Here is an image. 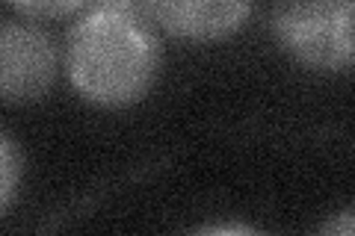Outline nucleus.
<instances>
[{"mask_svg": "<svg viewBox=\"0 0 355 236\" xmlns=\"http://www.w3.org/2000/svg\"><path fill=\"white\" fill-rule=\"evenodd\" d=\"M249 3H225V0H160V3H146L139 12L157 18L166 30L178 36L193 39H214L222 33H231L243 24L249 15Z\"/></svg>", "mask_w": 355, "mask_h": 236, "instance_id": "20e7f679", "label": "nucleus"}, {"mask_svg": "<svg viewBox=\"0 0 355 236\" xmlns=\"http://www.w3.org/2000/svg\"><path fill=\"white\" fill-rule=\"evenodd\" d=\"M355 233V221H352V210H343L338 219L326 221V228L317 236H352Z\"/></svg>", "mask_w": 355, "mask_h": 236, "instance_id": "0eeeda50", "label": "nucleus"}, {"mask_svg": "<svg viewBox=\"0 0 355 236\" xmlns=\"http://www.w3.org/2000/svg\"><path fill=\"white\" fill-rule=\"evenodd\" d=\"M198 236H258L252 230H243V228H214V230H205Z\"/></svg>", "mask_w": 355, "mask_h": 236, "instance_id": "6e6552de", "label": "nucleus"}, {"mask_svg": "<svg viewBox=\"0 0 355 236\" xmlns=\"http://www.w3.org/2000/svg\"><path fill=\"white\" fill-rule=\"evenodd\" d=\"M69 77L104 107L139 100L157 74V42L133 3H98L69 33Z\"/></svg>", "mask_w": 355, "mask_h": 236, "instance_id": "f257e3e1", "label": "nucleus"}, {"mask_svg": "<svg viewBox=\"0 0 355 236\" xmlns=\"http://www.w3.org/2000/svg\"><path fill=\"white\" fill-rule=\"evenodd\" d=\"M352 3H282L272 12L275 36L296 60L314 69H347L352 62Z\"/></svg>", "mask_w": 355, "mask_h": 236, "instance_id": "f03ea898", "label": "nucleus"}, {"mask_svg": "<svg viewBox=\"0 0 355 236\" xmlns=\"http://www.w3.org/2000/svg\"><path fill=\"white\" fill-rule=\"evenodd\" d=\"M57 71V48L33 21L0 18V98L36 100Z\"/></svg>", "mask_w": 355, "mask_h": 236, "instance_id": "7ed1b4c3", "label": "nucleus"}, {"mask_svg": "<svg viewBox=\"0 0 355 236\" xmlns=\"http://www.w3.org/2000/svg\"><path fill=\"white\" fill-rule=\"evenodd\" d=\"M18 12L24 15H65V12H74V9H80L77 0H62V3H15Z\"/></svg>", "mask_w": 355, "mask_h": 236, "instance_id": "423d86ee", "label": "nucleus"}, {"mask_svg": "<svg viewBox=\"0 0 355 236\" xmlns=\"http://www.w3.org/2000/svg\"><path fill=\"white\" fill-rule=\"evenodd\" d=\"M18 174H21V156L15 142L0 130V210H3L15 195L18 186Z\"/></svg>", "mask_w": 355, "mask_h": 236, "instance_id": "39448f33", "label": "nucleus"}]
</instances>
